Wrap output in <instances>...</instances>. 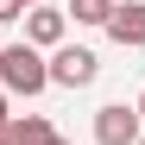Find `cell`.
Masks as SVG:
<instances>
[{"instance_id": "277c9868", "label": "cell", "mask_w": 145, "mask_h": 145, "mask_svg": "<svg viewBox=\"0 0 145 145\" xmlns=\"http://www.w3.org/2000/svg\"><path fill=\"white\" fill-rule=\"evenodd\" d=\"M63 32H69V13L63 7H44V0L25 7V44H32V51H57Z\"/></svg>"}, {"instance_id": "30bf717a", "label": "cell", "mask_w": 145, "mask_h": 145, "mask_svg": "<svg viewBox=\"0 0 145 145\" xmlns=\"http://www.w3.org/2000/svg\"><path fill=\"white\" fill-rule=\"evenodd\" d=\"M133 107H139V126H145V88H139V101H133Z\"/></svg>"}, {"instance_id": "5b68a950", "label": "cell", "mask_w": 145, "mask_h": 145, "mask_svg": "<svg viewBox=\"0 0 145 145\" xmlns=\"http://www.w3.org/2000/svg\"><path fill=\"white\" fill-rule=\"evenodd\" d=\"M101 32L120 44V51H145V0H120L114 19H107Z\"/></svg>"}, {"instance_id": "ba28073f", "label": "cell", "mask_w": 145, "mask_h": 145, "mask_svg": "<svg viewBox=\"0 0 145 145\" xmlns=\"http://www.w3.org/2000/svg\"><path fill=\"white\" fill-rule=\"evenodd\" d=\"M25 19V0H0V25H19Z\"/></svg>"}, {"instance_id": "7a4b0ae2", "label": "cell", "mask_w": 145, "mask_h": 145, "mask_svg": "<svg viewBox=\"0 0 145 145\" xmlns=\"http://www.w3.org/2000/svg\"><path fill=\"white\" fill-rule=\"evenodd\" d=\"M44 63H51V88H88L101 76V57H95L88 44H57Z\"/></svg>"}, {"instance_id": "7c38bea8", "label": "cell", "mask_w": 145, "mask_h": 145, "mask_svg": "<svg viewBox=\"0 0 145 145\" xmlns=\"http://www.w3.org/2000/svg\"><path fill=\"white\" fill-rule=\"evenodd\" d=\"M0 145H7V133H0Z\"/></svg>"}, {"instance_id": "52a82bcc", "label": "cell", "mask_w": 145, "mask_h": 145, "mask_svg": "<svg viewBox=\"0 0 145 145\" xmlns=\"http://www.w3.org/2000/svg\"><path fill=\"white\" fill-rule=\"evenodd\" d=\"M114 7H120V0H69V19H76V25H107V19H114Z\"/></svg>"}, {"instance_id": "6da1fadb", "label": "cell", "mask_w": 145, "mask_h": 145, "mask_svg": "<svg viewBox=\"0 0 145 145\" xmlns=\"http://www.w3.org/2000/svg\"><path fill=\"white\" fill-rule=\"evenodd\" d=\"M0 88L7 95H44L51 88L44 51H32V44H0Z\"/></svg>"}, {"instance_id": "5bb4252c", "label": "cell", "mask_w": 145, "mask_h": 145, "mask_svg": "<svg viewBox=\"0 0 145 145\" xmlns=\"http://www.w3.org/2000/svg\"><path fill=\"white\" fill-rule=\"evenodd\" d=\"M139 145H145V133H139Z\"/></svg>"}, {"instance_id": "3957f363", "label": "cell", "mask_w": 145, "mask_h": 145, "mask_svg": "<svg viewBox=\"0 0 145 145\" xmlns=\"http://www.w3.org/2000/svg\"><path fill=\"white\" fill-rule=\"evenodd\" d=\"M139 107L126 101H107V107H95V145H139Z\"/></svg>"}, {"instance_id": "8fae6325", "label": "cell", "mask_w": 145, "mask_h": 145, "mask_svg": "<svg viewBox=\"0 0 145 145\" xmlns=\"http://www.w3.org/2000/svg\"><path fill=\"white\" fill-rule=\"evenodd\" d=\"M51 145H69V139H63V133H57V139H51Z\"/></svg>"}, {"instance_id": "8992f818", "label": "cell", "mask_w": 145, "mask_h": 145, "mask_svg": "<svg viewBox=\"0 0 145 145\" xmlns=\"http://www.w3.org/2000/svg\"><path fill=\"white\" fill-rule=\"evenodd\" d=\"M51 139H57V126L44 114H13L7 120V145H51Z\"/></svg>"}, {"instance_id": "9c48e42d", "label": "cell", "mask_w": 145, "mask_h": 145, "mask_svg": "<svg viewBox=\"0 0 145 145\" xmlns=\"http://www.w3.org/2000/svg\"><path fill=\"white\" fill-rule=\"evenodd\" d=\"M7 120H13V95L0 88V133H7Z\"/></svg>"}, {"instance_id": "4fadbf2b", "label": "cell", "mask_w": 145, "mask_h": 145, "mask_svg": "<svg viewBox=\"0 0 145 145\" xmlns=\"http://www.w3.org/2000/svg\"><path fill=\"white\" fill-rule=\"evenodd\" d=\"M25 7H38V0H25Z\"/></svg>"}]
</instances>
